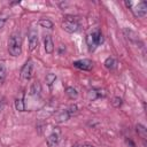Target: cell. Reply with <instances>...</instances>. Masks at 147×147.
I'll return each mask as SVG.
<instances>
[{
	"instance_id": "7402d4cb",
	"label": "cell",
	"mask_w": 147,
	"mask_h": 147,
	"mask_svg": "<svg viewBox=\"0 0 147 147\" xmlns=\"http://www.w3.org/2000/svg\"><path fill=\"white\" fill-rule=\"evenodd\" d=\"M5 77H6L5 68H3V67H0V83H2V82L5 80Z\"/></svg>"
},
{
	"instance_id": "9c48e42d",
	"label": "cell",
	"mask_w": 147,
	"mask_h": 147,
	"mask_svg": "<svg viewBox=\"0 0 147 147\" xmlns=\"http://www.w3.org/2000/svg\"><path fill=\"white\" fill-rule=\"evenodd\" d=\"M44 47H45V52L47 54H52L54 52V42L51 36H45L44 38Z\"/></svg>"
},
{
	"instance_id": "30bf717a",
	"label": "cell",
	"mask_w": 147,
	"mask_h": 147,
	"mask_svg": "<svg viewBox=\"0 0 147 147\" xmlns=\"http://www.w3.org/2000/svg\"><path fill=\"white\" fill-rule=\"evenodd\" d=\"M106 95H107V93L103 90H100V88L91 90L88 92V99L90 100H95L96 98H105Z\"/></svg>"
},
{
	"instance_id": "3957f363",
	"label": "cell",
	"mask_w": 147,
	"mask_h": 147,
	"mask_svg": "<svg viewBox=\"0 0 147 147\" xmlns=\"http://www.w3.org/2000/svg\"><path fill=\"white\" fill-rule=\"evenodd\" d=\"M102 41H103V37L99 30H95L86 36V44L90 52H93Z\"/></svg>"
},
{
	"instance_id": "8992f818",
	"label": "cell",
	"mask_w": 147,
	"mask_h": 147,
	"mask_svg": "<svg viewBox=\"0 0 147 147\" xmlns=\"http://www.w3.org/2000/svg\"><path fill=\"white\" fill-rule=\"evenodd\" d=\"M60 136H61V131L59 127H54V130L51 132V134L47 137L46 142L48 147H56L60 140Z\"/></svg>"
},
{
	"instance_id": "7c38bea8",
	"label": "cell",
	"mask_w": 147,
	"mask_h": 147,
	"mask_svg": "<svg viewBox=\"0 0 147 147\" xmlns=\"http://www.w3.org/2000/svg\"><path fill=\"white\" fill-rule=\"evenodd\" d=\"M69 118H70V115H69L68 110H67V109H64V110L60 111V113L56 115L55 121H56L57 123H63V122H67Z\"/></svg>"
},
{
	"instance_id": "5bb4252c",
	"label": "cell",
	"mask_w": 147,
	"mask_h": 147,
	"mask_svg": "<svg viewBox=\"0 0 147 147\" xmlns=\"http://www.w3.org/2000/svg\"><path fill=\"white\" fill-rule=\"evenodd\" d=\"M136 130H137L138 134L140 136V138L145 141L146 138H147V129H146L142 124H137V125H136Z\"/></svg>"
},
{
	"instance_id": "277c9868",
	"label": "cell",
	"mask_w": 147,
	"mask_h": 147,
	"mask_svg": "<svg viewBox=\"0 0 147 147\" xmlns=\"http://www.w3.org/2000/svg\"><path fill=\"white\" fill-rule=\"evenodd\" d=\"M62 29L69 33H74V32H77L78 29H79V23L78 21L76 20V17L74 16H65L63 18V22H62Z\"/></svg>"
},
{
	"instance_id": "5b68a950",
	"label": "cell",
	"mask_w": 147,
	"mask_h": 147,
	"mask_svg": "<svg viewBox=\"0 0 147 147\" xmlns=\"http://www.w3.org/2000/svg\"><path fill=\"white\" fill-rule=\"evenodd\" d=\"M33 74V62L32 60H28L21 69V79L22 80H30Z\"/></svg>"
},
{
	"instance_id": "2e32d148",
	"label": "cell",
	"mask_w": 147,
	"mask_h": 147,
	"mask_svg": "<svg viewBox=\"0 0 147 147\" xmlns=\"http://www.w3.org/2000/svg\"><path fill=\"white\" fill-rule=\"evenodd\" d=\"M116 65H117V61H116L115 59H113V57L106 59V61H105V67H106L107 69L114 70V69L116 68Z\"/></svg>"
},
{
	"instance_id": "ffe728a7",
	"label": "cell",
	"mask_w": 147,
	"mask_h": 147,
	"mask_svg": "<svg viewBox=\"0 0 147 147\" xmlns=\"http://www.w3.org/2000/svg\"><path fill=\"white\" fill-rule=\"evenodd\" d=\"M111 103H113V106H114V107H116V108H118V107H121V106H122V103H123V101H122V99H121L119 96H115V98L113 99V101H111Z\"/></svg>"
},
{
	"instance_id": "ba28073f",
	"label": "cell",
	"mask_w": 147,
	"mask_h": 147,
	"mask_svg": "<svg viewBox=\"0 0 147 147\" xmlns=\"http://www.w3.org/2000/svg\"><path fill=\"white\" fill-rule=\"evenodd\" d=\"M74 67H76L77 69L80 70H85V71H90L93 68V62L88 59H83V60H77L72 62Z\"/></svg>"
},
{
	"instance_id": "4fadbf2b",
	"label": "cell",
	"mask_w": 147,
	"mask_h": 147,
	"mask_svg": "<svg viewBox=\"0 0 147 147\" xmlns=\"http://www.w3.org/2000/svg\"><path fill=\"white\" fill-rule=\"evenodd\" d=\"M41 92V86H40V83L39 82H34L32 85H31V88H30V94L33 95V96H38Z\"/></svg>"
},
{
	"instance_id": "52a82bcc",
	"label": "cell",
	"mask_w": 147,
	"mask_h": 147,
	"mask_svg": "<svg viewBox=\"0 0 147 147\" xmlns=\"http://www.w3.org/2000/svg\"><path fill=\"white\" fill-rule=\"evenodd\" d=\"M28 41H29V51H34L38 45V32L34 29H30L28 32Z\"/></svg>"
},
{
	"instance_id": "44dd1931",
	"label": "cell",
	"mask_w": 147,
	"mask_h": 147,
	"mask_svg": "<svg viewBox=\"0 0 147 147\" xmlns=\"http://www.w3.org/2000/svg\"><path fill=\"white\" fill-rule=\"evenodd\" d=\"M67 110H68V113H69V115H70V117H71V116H74L75 114H77V111H78V107H77L76 105H71Z\"/></svg>"
},
{
	"instance_id": "ac0fdd59",
	"label": "cell",
	"mask_w": 147,
	"mask_h": 147,
	"mask_svg": "<svg viewBox=\"0 0 147 147\" xmlns=\"http://www.w3.org/2000/svg\"><path fill=\"white\" fill-rule=\"evenodd\" d=\"M38 23L41 28H46V29H52L53 28V22L48 18H40L38 21Z\"/></svg>"
},
{
	"instance_id": "603a6c76",
	"label": "cell",
	"mask_w": 147,
	"mask_h": 147,
	"mask_svg": "<svg viewBox=\"0 0 147 147\" xmlns=\"http://www.w3.org/2000/svg\"><path fill=\"white\" fill-rule=\"evenodd\" d=\"M5 22H6V18H0V29L1 28H3V25H5Z\"/></svg>"
},
{
	"instance_id": "7a4b0ae2",
	"label": "cell",
	"mask_w": 147,
	"mask_h": 147,
	"mask_svg": "<svg viewBox=\"0 0 147 147\" xmlns=\"http://www.w3.org/2000/svg\"><path fill=\"white\" fill-rule=\"evenodd\" d=\"M8 52L13 56H18L22 52V39L20 33H13L8 42Z\"/></svg>"
},
{
	"instance_id": "6da1fadb",
	"label": "cell",
	"mask_w": 147,
	"mask_h": 147,
	"mask_svg": "<svg viewBox=\"0 0 147 147\" xmlns=\"http://www.w3.org/2000/svg\"><path fill=\"white\" fill-rule=\"evenodd\" d=\"M126 7H129L131 9V11L133 13V15L136 17H145L147 14V2L146 1H138V2H133V1H125Z\"/></svg>"
},
{
	"instance_id": "d4e9b609",
	"label": "cell",
	"mask_w": 147,
	"mask_h": 147,
	"mask_svg": "<svg viewBox=\"0 0 147 147\" xmlns=\"http://www.w3.org/2000/svg\"><path fill=\"white\" fill-rule=\"evenodd\" d=\"M71 147H79L78 145H74V146H71Z\"/></svg>"
},
{
	"instance_id": "cb8c5ba5",
	"label": "cell",
	"mask_w": 147,
	"mask_h": 147,
	"mask_svg": "<svg viewBox=\"0 0 147 147\" xmlns=\"http://www.w3.org/2000/svg\"><path fill=\"white\" fill-rule=\"evenodd\" d=\"M79 147H94V146H92V145H90V144H84V145H82V146H79Z\"/></svg>"
},
{
	"instance_id": "d6986e66",
	"label": "cell",
	"mask_w": 147,
	"mask_h": 147,
	"mask_svg": "<svg viewBox=\"0 0 147 147\" xmlns=\"http://www.w3.org/2000/svg\"><path fill=\"white\" fill-rule=\"evenodd\" d=\"M55 79H56V76H55L54 74H47V75H46V83H47L49 86L55 82Z\"/></svg>"
},
{
	"instance_id": "8fae6325",
	"label": "cell",
	"mask_w": 147,
	"mask_h": 147,
	"mask_svg": "<svg viewBox=\"0 0 147 147\" xmlns=\"http://www.w3.org/2000/svg\"><path fill=\"white\" fill-rule=\"evenodd\" d=\"M124 33L126 34L127 39L131 40L132 42H140V44H142V42L140 41V39H139V36H138L136 32H133L132 30H130V29H124Z\"/></svg>"
},
{
	"instance_id": "e0dca14e",
	"label": "cell",
	"mask_w": 147,
	"mask_h": 147,
	"mask_svg": "<svg viewBox=\"0 0 147 147\" xmlns=\"http://www.w3.org/2000/svg\"><path fill=\"white\" fill-rule=\"evenodd\" d=\"M15 108L18 111H24L25 110V102L23 98H17L15 100Z\"/></svg>"
},
{
	"instance_id": "9a60e30c",
	"label": "cell",
	"mask_w": 147,
	"mask_h": 147,
	"mask_svg": "<svg viewBox=\"0 0 147 147\" xmlns=\"http://www.w3.org/2000/svg\"><path fill=\"white\" fill-rule=\"evenodd\" d=\"M65 94L69 96V99H71V100H75V99H77V96H78V92H77V90L75 88V87H72V86H68L67 88H65Z\"/></svg>"
}]
</instances>
